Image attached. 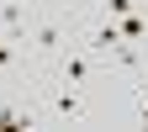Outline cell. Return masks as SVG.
Returning <instances> with one entry per match:
<instances>
[{
    "instance_id": "4",
    "label": "cell",
    "mask_w": 148,
    "mask_h": 132,
    "mask_svg": "<svg viewBox=\"0 0 148 132\" xmlns=\"http://www.w3.org/2000/svg\"><path fill=\"white\" fill-rule=\"evenodd\" d=\"M37 5H53V0H37Z\"/></svg>"
},
{
    "instance_id": "1",
    "label": "cell",
    "mask_w": 148,
    "mask_h": 132,
    "mask_svg": "<svg viewBox=\"0 0 148 132\" xmlns=\"http://www.w3.org/2000/svg\"><path fill=\"white\" fill-rule=\"evenodd\" d=\"M95 95H101V90L53 85V79H37L32 85V101H37L42 127H90V122H95Z\"/></svg>"
},
{
    "instance_id": "2",
    "label": "cell",
    "mask_w": 148,
    "mask_h": 132,
    "mask_svg": "<svg viewBox=\"0 0 148 132\" xmlns=\"http://www.w3.org/2000/svg\"><path fill=\"white\" fill-rule=\"evenodd\" d=\"M74 16L69 11H58V5H32V16H27V58H32V69H48L58 53L74 42Z\"/></svg>"
},
{
    "instance_id": "3",
    "label": "cell",
    "mask_w": 148,
    "mask_h": 132,
    "mask_svg": "<svg viewBox=\"0 0 148 132\" xmlns=\"http://www.w3.org/2000/svg\"><path fill=\"white\" fill-rule=\"evenodd\" d=\"M37 79H53V85H79V90H101L106 85V69L95 53H85L79 42H69L48 69H37Z\"/></svg>"
}]
</instances>
